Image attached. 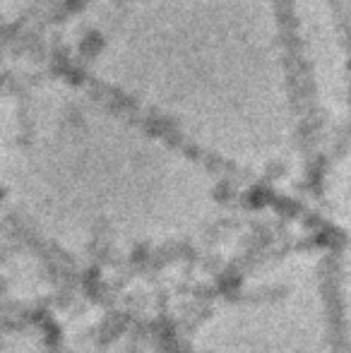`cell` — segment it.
<instances>
[{
    "mask_svg": "<svg viewBox=\"0 0 351 353\" xmlns=\"http://www.w3.org/2000/svg\"><path fill=\"white\" fill-rule=\"evenodd\" d=\"M332 262L334 250L305 241L263 257L234 298V353H339Z\"/></svg>",
    "mask_w": 351,
    "mask_h": 353,
    "instance_id": "cell-1",
    "label": "cell"
},
{
    "mask_svg": "<svg viewBox=\"0 0 351 353\" xmlns=\"http://www.w3.org/2000/svg\"><path fill=\"white\" fill-rule=\"evenodd\" d=\"M334 303H337L339 353H351V250L334 248Z\"/></svg>",
    "mask_w": 351,
    "mask_h": 353,
    "instance_id": "cell-2",
    "label": "cell"
}]
</instances>
